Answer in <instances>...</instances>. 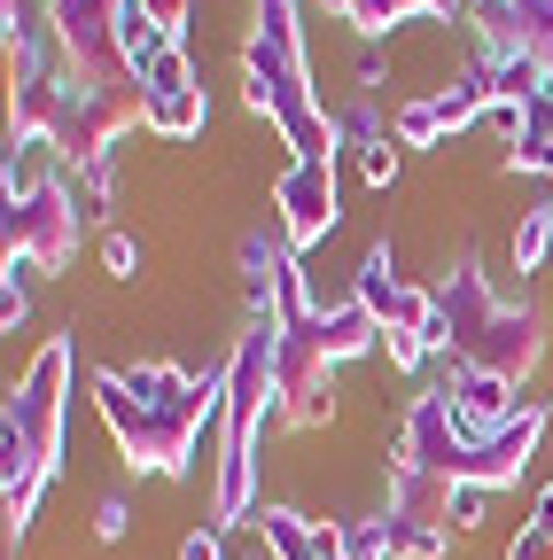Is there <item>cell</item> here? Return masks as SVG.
Here are the masks:
<instances>
[{"label": "cell", "mask_w": 553, "mask_h": 560, "mask_svg": "<svg viewBox=\"0 0 553 560\" xmlns=\"http://www.w3.org/2000/svg\"><path fill=\"white\" fill-rule=\"evenodd\" d=\"M94 412H102V429L117 436L125 467H141V475H187L195 444L219 436L227 366H211V374H180L164 359L110 366V374H94Z\"/></svg>", "instance_id": "obj_1"}, {"label": "cell", "mask_w": 553, "mask_h": 560, "mask_svg": "<svg viewBox=\"0 0 553 560\" xmlns=\"http://www.w3.org/2000/svg\"><path fill=\"white\" fill-rule=\"evenodd\" d=\"M242 102L265 117L297 156H343L335 109L312 94V62H304V0H257L250 39H242Z\"/></svg>", "instance_id": "obj_2"}, {"label": "cell", "mask_w": 553, "mask_h": 560, "mask_svg": "<svg viewBox=\"0 0 553 560\" xmlns=\"http://www.w3.org/2000/svg\"><path fill=\"white\" fill-rule=\"evenodd\" d=\"M62 412H71V335H47L39 359L24 366V382L9 389V412H0V514H9V545L32 529L47 482L62 467Z\"/></svg>", "instance_id": "obj_3"}, {"label": "cell", "mask_w": 553, "mask_h": 560, "mask_svg": "<svg viewBox=\"0 0 553 560\" xmlns=\"http://www.w3.org/2000/svg\"><path fill=\"white\" fill-rule=\"evenodd\" d=\"M79 226H87V202H79V187H71V179H55V172H39L32 187H16V195H9V210H0L9 257H16V265H32L39 280L71 265Z\"/></svg>", "instance_id": "obj_4"}, {"label": "cell", "mask_w": 553, "mask_h": 560, "mask_svg": "<svg viewBox=\"0 0 553 560\" xmlns=\"http://www.w3.org/2000/svg\"><path fill=\"white\" fill-rule=\"evenodd\" d=\"M273 219H281V242L304 257L335 234L343 219V179H335V156H289V172L273 179Z\"/></svg>", "instance_id": "obj_5"}, {"label": "cell", "mask_w": 553, "mask_h": 560, "mask_svg": "<svg viewBox=\"0 0 553 560\" xmlns=\"http://www.w3.org/2000/svg\"><path fill=\"white\" fill-rule=\"evenodd\" d=\"M352 296L375 312V327H382V335H437V289L405 280L390 242H375V249L359 257V272H352ZM429 350H437V342H429Z\"/></svg>", "instance_id": "obj_6"}, {"label": "cell", "mask_w": 553, "mask_h": 560, "mask_svg": "<svg viewBox=\"0 0 553 560\" xmlns=\"http://www.w3.org/2000/svg\"><path fill=\"white\" fill-rule=\"evenodd\" d=\"M265 560H352V522H312L297 506H257Z\"/></svg>", "instance_id": "obj_7"}, {"label": "cell", "mask_w": 553, "mask_h": 560, "mask_svg": "<svg viewBox=\"0 0 553 560\" xmlns=\"http://www.w3.org/2000/svg\"><path fill=\"white\" fill-rule=\"evenodd\" d=\"M452 405H460V420L468 429H499V420H515L522 412V397H515V382H499V374H475V366H452Z\"/></svg>", "instance_id": "obj_8"}, {"label": "cell", "mask_w": 553, "mask_h": 560, "mask_svg": "<svg viewBox=\"0 0 553 560\" xmlns=\"http://www.w3.org/2000/svg\"><path fill=\"white\" fill-rule=\"evenodd\" d=\"M141 125H149L157 140H203V125H211V94H203V86L157 94V102H141Z\"/></svg>", "instance_id": "obj_9"}, {"label": "cell", "mask_w": 553, "mask_h": 560, "mask_svg": "<svg viewBox=\"0 0 553 560\" xmlns=\"http://www.w3.org/2000/svg\"><path fill=\"white\" fill-rule=\"evenodd\" d=\"M515 272H545V257H553V195L545 202H530L522 219H515Z\"/></svg>", "instance_id": "obj_10"}, {"label": "cell", "mask_w": 553, "mask_h": 560, "mask_svg": "<svg viewBox=\"0 0 553 560\" xmlns=\"http://www.w3.org/2000/svg\"><path fill=\"white\" fill-rule=\"evenodd\" d=\"M187 86H203V79H195V55H187L180 39H164V47L149 55V70H141V102H157V94H187Z\"/></svg>", "instance_id": "obj_11"}, {"label": "cell", "mask_w": 553, "mask_h": 560, "mask_svg": "<svg viewBox=\"0 0 553 560\" xmlns=\"http://www.w3.org/2000/svg\"><path fill=\"white\" fill-rule=\"evenodd\" d=\"M398 172H405V140H398V132L375 140V149H359V179H367V187H398Z\"/></svg>", "instance_id": "obj_12"}, {"label": "cell", "mask_w": 553, "mask_h": 560, "mask_svg": "<svg viewBox=\"0 0 553 560\" xmlns=\"http://www.w3.org/2000/svg\"><path fill=\"white\" fill-rule=\"evenodd\" d=\"M133 9H141L164 39H180V32H187V16H195V0H133Z\"/></svg>", "instance_id": "obj_13"}, {"label": "cell", "mask_w": 553, "mask_h": 560, "mask_svg": "<svg viewBox=\"0 0 553 560\" xmlns=\"http://www.w3.org/2000/svg\"><path fill=\"white\" fill-rule=\"evenodd\" d=\"M102 265H110V280H133V272H141V242H133V234H102Z\"/></svg>", "instance_id": "obj_14"}, {"label": "cell", "mask_w": 553, "mask_h": 560, "mask_svg": "<svg viewBox=\"0 0 553 560\" xmlns=\"http://www.w3.org/2000/svg\"><path fill=\"white\" fill-rule=\"evenodd\" d=\"M483 499H492L483 482H452V529H475L483 522Z\"/></svg>", "instance_id": "obj_15"}, {"label": "cell", "mask_w": 553, "mask_h": 560, "mask_svg": "<svg viewBox=\"0 0 553 560\" xmlns=\"http://www.w3.org/2000/svg\"><path fill=\"white\" fill-rule=\"evenodd\" d=\"M382 350H390V366H398V374H413V366L429 359V335H382Z\"/></svg>", "instance_id": "obj_16"}, {"label": "cell", "mask_w": 553, "mask_h": 560, "mask_svg": "<svg viewBox=\"0 0 553 560\" xmlns=\"http://www.w3.org/2000/svg\"><path fill=\"white\" fill-rule=\"evenodd\" d=\"M125 529H133V506H125V499H102V506H94V537H102V545H117Z\"/></svg>", "instance_id": "obj_17"}, {"label": "cell", "mask_w": 553, "mask_h": 560, "mask_svg": "<svg viewBox=\"0 0 553 560\" xmlns=\"http://www.w3.org/2000/svg\"><path fill=\"white\" fill-rule=\"evenodd\" d=\"M507 560H553V529L522 522V529H515V545H507Z\"/></svg>", "instance_id": "obj_18"}, {"label": "cell", "mask_w": 553, "mask_h": 560, "mask_svg": "<svg viewBox=\"0 0 553 560\" xmlns=\"http://www.w3.org/2000/svg\"><path fill=\"white\" fill-rule=\"evenodd\" d=\"M180 560H227V537L219 529H187L180 537Z\"/></svg>", "instance_id": "obj_19"}, {"label": "cell", "mask_w": 553, "mask_h": 560, "mask_svg": "<svg viewBox=\"0 0 553 560\" xmlns=\"http://www.w3.org/2000/svg\"><path fill=\"white\" fill-rule=\"evenodd\" d=\"M530 522H538V529H553V482L538 490V506H530Z\"/></svg>", "instance_id": "obj_20"}, {"label": "cell", "mask_w": 553, "mask_h": 560, "mask_svg": "<svg viewBox=\"0 0 553 560\" xmlns=\"http://www.w3.org/2000/svg\"><path fill=\"white\" fill-rule=\"evenodd\" d=\"M320 9H327V16H343V24H352V16H359V0H320Z\"/></svg>", "instance_id": "obj_21"}]
</instances>
